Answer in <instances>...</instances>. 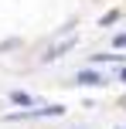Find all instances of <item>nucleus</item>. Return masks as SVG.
I'll return each mask as SVG.
<instances>
[{"instance_id":"obj_6","label":"nucleus","mask_w":126,"mask_h":129,"mask_svg":"<svg viewBox=\"0 0 126 129\" xmlns=\"http://www.w3.org/2000/svg\"><path fill=\"white\" fill-rule=\"evenodd\" d=\"M119 78H123V82H126V68H123V71H119Z\"/></svg>"},{"instance_id":"obj_3","label":"nucleus","mask_w":126,"mask_h":129,"mask_svg":"<svg viewBox=\"0 0 126 129\" xmlns=\"http://www.w3.org/2000/svg\"><path fill=\"white\" fill-rule=\"evenodd\" d=\"M79 82H82V85H102L106 78L95 75V71H79Z\"/></svg>"},{"instance_id":"obj_1","label":"nucleus","mask_w":126,"mask_h":129,"mask_svg":"<svg viewBox=\"0 0 126 129\" xmlns=\"http://www.w3.org/2000/svg\"><path fill=\"white\" fill-rule=\"evenodd\" d=\"M75 44H79V38H75V34H72V38H65V41H61V44H55V48H48V54H44V61H55V58H61V54H65V51H72Z\"/></svg>"},{"instance_id":"obj_2","label":"nucleus","mask_w":126,"mask_h":129,"mask_svg":"<svg viewBox=\"0 0 126 129\" xmlns=\"http://www.w3.org/2000/svg\"><path fill=\"white\" fill-rule=\"evenodd\" d=\"M10 102L14 105H38V99L27 95V92H10Z\"/></svg>"},{"instance_id":"obj_5","label":"nucleus","mask_w":126,"mask_h":129,"mask_svg":"<svg viewBox=\"0 0 126 129\" xmlns=\"http://www.w3.org/2000/svg\"><path fill=\"white\" fill-rule=\"evenodd\" d=\"M113 44H116V48H123V44H126V34H116V41H113Z\"/></svg>"},{"instance_id":"obj_4","label":"nucleus","mask_w":126,"mask_h":129,"mask_svg":"<svg viewBox=\"0 0 126 129\" xmlns=\"http://www.w3.org/2000/svg\"><path fill=\"white\" fill-rule=\"evenodd\" d=\"M116 17H119V10H109V14H106V17H102V27H109V24H113V20H116Z\"/></svg>"}]
</instances>
